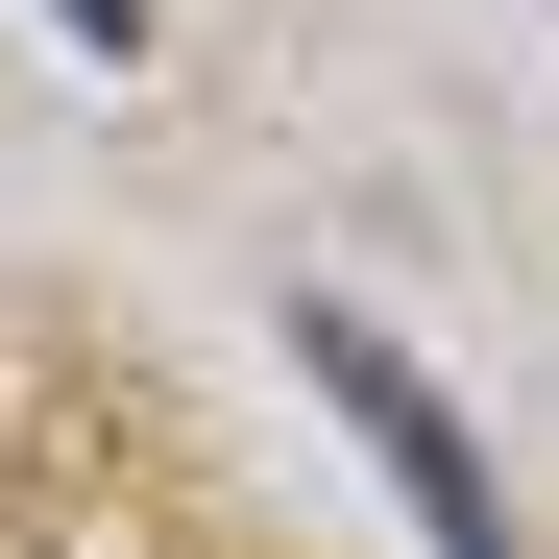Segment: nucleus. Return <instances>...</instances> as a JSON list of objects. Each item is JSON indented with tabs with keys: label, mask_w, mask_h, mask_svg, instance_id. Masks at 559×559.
<instances>
[{
	"label": "nucleus",
	"mask_w": 559,
	"mask_h": 559,
	"mask_svg": "<svg viewBox=\"0 0 559 559\" xmlns=\"http://www.w3.org/2000/svg\"><path fill=\"white\" fill-rule=\"evenodd\" d=\"M49 25H73V49H98V73H122V49H146V0H49Z\"/></svg>",
	"instance_id": "2"
},
{
	"label": "nucleus",
	"mask_w": 559,
	"mask_h": 559,
	"mask_svg": "<svg viewBox=\"0 0 559 559\" xmlns=\"http://www.w3.org/2000/svg\"><path fill=\"white\" fill-rule=\"evenodd\" d=\"M293 365H317V390H341V438L390 462V511H414L438 559H535V511L487 487V438L438 414V365H414L390 317H365V293H293Z\"/></svg>",
	"instance_id": "1"
}]
</instances>
